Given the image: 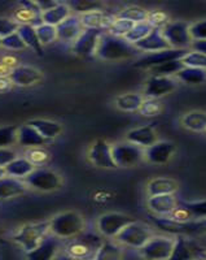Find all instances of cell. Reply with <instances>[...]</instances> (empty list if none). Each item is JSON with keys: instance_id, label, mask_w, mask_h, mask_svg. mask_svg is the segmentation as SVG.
<instances>
[{"instance_id": "obj_1", "label": "cell", "mask_w": 206, "mask_h": 260, "mask_svg": "<svg viewBox=\"0 0 206 260\" xmlns=\"http://www.w3.org/2000/svg\"><path fill=\"white\" fill-rule=\"evenodd\" d=\"M136 52L138 50L135 48V46L129 43L126 39L112 36L106 31L101 34L95 55L99 59L117 61V60H126L135 56Z\"/></svg>"}, {"instance_id": "obj_2", "label": "cell", "mask_w": 206, "mask_h": 260, "mask_svg": "<svg viewBox=\"0 0 206 260\" xmlns=\"http://www.w3.org/2000/svg\"><path fill=\"white\" fill-rule=\"evenodd\" d=\"M85 232V220L77 212L69 211L50 220V233L59 240H70Z\"/></svg>"}, {"instance_id": "obj_3", "label": "cell", "mask_w": 206, "mask_h": 260, "mask_svg": "<svg viewBox=\"0 0 206 260\" xmlns=\"http://www.w3.org/2000/svg\"><path fill=\"white\" fill-rule=\"evenodd\" d=\"M104 241L95 233H80L65 243V254L82 260H94Z\"/></svg>"}, {"instance_id": "obj_4", "label": "cell", "mask_w": 206, "mask_h": 260, "mask_svg": "<svg viewBox=\"0 0 206 260\" xmlns=\"http://www.w3.org/2000/svg\"><path fill=\"white\" fill-rule=\"evenodd\" d=\"M50 234V221L34 222L21 226L13 236V241L29 252Z\"/></svg>"}, {"instance_id": "obj_5", "label": "cell", "mask_w": 206, "mask_h": 260, "mask_svg": "<svg viewBox=\"0 0 206 260\" xmlns=\"http://www.w3.org/2000/svg\"><path fill=\"white\" fill-rule=\"evenodd\" d=\"M152 237H153V233L148 225L139 221H133L118 233L115 240L122 245L140 250Z\"/></svg>"}, {"instance_id": "obj_6", "label": "cell", "mask_w": 206, "mask_h": 260, "mask_svg": "<svg viewBox=\"0 0 206 260\" xmlns=\"http://www.w3.org/2000/svg\"><path fill=\"white\" fill-rule=\"evenodd\" d=\"M24 182L31 189L45 192L55 191L62 185L59 173L47 168H35L26 178H24Z\"/></svg>"}, {"instance_id": "obj_7", "label": "cell", "mask_w": 206, "mask_h": 260, "mask_svg": "<svg viewBox=\"0 0 206 260\" xmlns=\"http://www.w3.org/2000/svg\"><path fill=\"white\" fill-rule=\"evenodd\" d=\"M112 155L115 166L119 168L134 167L144 159V148L130 142L115 143L112 146Z\"/></svg>"}, {"instance_id": "obj_8", "label": "cell", "mask_w": 206, "mask_h": 260, "mask_svg": "<svg viewBox=\"0 0 206 260\" xmlns=\"http://www.w3.org/2000/svg\"><path fill=\"white\" fill-rule=\"evenodd\" d=\"M175 238L171 237H152L142 248L140 254L147 260H169L173 254Z\"/></svg>"}, {"instance_id": "obj_9", "label": "cell", "mask_w": 206, "mask_h": 260, "mask_svg": "<svg viewBox=\"0 0 206 260\" xmlns=\"http://www.w3.org/2000/svg\"><path fill=\"white\" fill-rule=\"evenodd\" d=\"M161 30L171 48L187 50V47L191 46L192 42H193L191 38V34H189V25L187 22H183V21L169 22Z\"/></svg>"}, {"instance_id": "obj_10", "label": "cell", "mask_w": 206, "mask_h": 260, "mask_svg": "<svg viewBox=\"0 0 206 260\" xmlns=\"http://www.w3.org/2000/svg\"><path fill=\"white\" fill-rule=\"evenodd\" d=\"M157 228L161 231L174 236H189V234L201 233V220H191V221H177L171 217H152Z\"/></svg>"}, {"instance_id": "obj_11", "label": "cell", "mask_w": 206, "mask_h": 260, "mask_svg": "<svg viewBox=\"0 0 206 260\" xmlns=\"http://www.w3.org/2000/svg\"><path fill=\"white\" fill-rule=\"evenodd\" d=\"M133 221H135L133 217L123 215V213H104L97 220V229L101 233V236L106 237V238H115L125 226H127L130 222Z\"/></svg>"}, {"instance_id": "obj_12", "label": "cell", "mask_w": 206, "mask_h": 260, "mask_svg": "<svg viewBox=\"0 0 206 260\" xmlns=\"http://www.w3.org/2000/svg\"><path fill=\"white\" fill-rule=\"evenodd\" d=\"M206 251L186 236H177L173 254L169 260H203Z\"/></svg>"}, {"instance_id": "obj_13", "label": "cell", "mask_w": 206, "mask_h": 260, "mask_svg": "<svg viewBox=\"0 0 206 260\" xmlns=\"http://www.w3.org/2000/svg\"><path fill=\"white\" fill-rule=\"evenodd\" d=\"M103 32H105V30L85 29L77 38V41L73 43V52L80 57L94 56L96 53L99 39Z\"/></svg>"}, {"instance_id": "obj_14", "label": "cell", "mask_w": 206, "mask_h": 260, "mask_svg": "<svg viewBox=\"0 0 206 260\" xmlns=\"http://www.w3.org/2000/svg\"><path fill=\"white\" fill-rule=\"evenodd\" d=\"M188 52V50H177V48H168V50L159 51V52L148 53L142 59H139L135 62L136 68L150 69L156 65L163 64V62L175 61V60H182L183 56Z\"/></svg>"}, {"instance_id": "obj_15", "label": "cell", "mask_w": 206, "mask_h": 260, "mask_svg": "<svg viewBox=\"0 0 206 260\" xmlns=\"http://www.w3.org/2000/svg\"><path fill=\"white\" fill-rule=\"evenodd\" d=\"M89 159L94 166L99 168L114 169L117 168L112 155V146L106 141L99 139L91 146L89 151Z\"/></svg>"}, {"instance_id": "obj_16", "label": "cell", "mask_w": 206, "mask_h": 260, "mask_svg": "<svg viewBox=\"0 0 206 260\" xmlns=\"http://www.w3.org/2000/svg\"><path fill=\"white\" fill-rule=\"evenodd\" d=\"M8 77L12 81L13 85L29 87V86H34L43 80V74L36 68L27 67V65H20L9 72Z\"/></svg>"}, {"instance_id": "obj_17", "label": "cell", "mask_w": 206, "mask_h": 260, "mask_svg": "<svg viewBox=\"0 0 206 260\" xmlns=\"http://www.w3.org/2000/svg\"><path fill=\"white\" fill-rule=\"evenodd\" d=\"M60 250V240L48 234L34 250L26 252L27 260H55Z\"/></svg>"}, {"instance_id": "obj_18", "label": "cell", "mask_w": 206, "mask_h": 260, "mask_svg": "<svg viewBox=\"0 0 206 260\" xmlns=\"http://www.w3.org/2000/svg\"><path fill=\"white\" fill-rule=\"evenodd\" d=\"M83 30L85 29L82 26L79 16L70 15L66 20L62 21L61 24L56 26L57 39L62 43H74L78 37L82 34Z\"/></svg>"}, {"instance_id": "obj_19", "label": "cell", "mask_w": 206, "mask_h": 260, "mask_svg": "<svg viewBox=\"0 0 206 260\" xmlns=\"http://www.w3.org/2000/svg\"><path fill=\"white\" fill-rule=\"evenodd\" d=\"M177 87V82L171 77H156L152 76L145 83L144 94L145 98L150 99H159L163 95L170 94Z\"/></svg>"}, {"instance_id": "obj_20", "label": "cell", "mask_w": 206, "mask_h": 260, "mask_svg": "<svg viewBox=\"0 0 206 260\" xmlns=\"http://www.w3.org/2000/svg\"><path fill=\"white\" fill-rule=\"evenodd\" d=\"M175 152V146L168 141H157L144 150V157L152 164H166Z\"/></svg>"}, {"instance_id": "obj_21", "label": "cell", "mask_w": 206, "mask_h": 260, "mask_svg": "<svg viewBox=\"0 0 206 260\" xmlns=\"http://www.w3.org/2000/svg\"><path fill=\"white\" fill-rule=\"evenodd\" d=\"M135 48L138 51H143V52H159V51L168 50L171 48L169 46L168 41L165 39L163 34H162L161 29H153L152 31L145 37L144 39L139 41L138 43H135Z\"/></svg>"}, {"instance_id": "obj_22", "label": "cell", "mask_w": 206, "mask_h": 260, "mask_svg": "<svg viewBox=\"0 0 206 260\" xmlns=\"http://www.w3.org/2000/svg\"><path fill=\"white\" fill-rule=\"evenodd\" d=\"M126 141L145 150V148L150 147V146L157 142L156 130L152 125H144V126L136 127V129L130 130L127 133Z\"/></svg>"}, {"instance_id": "obj_23", "label": "cell", "mask_w": 206, "mask_h": 260, "mask_svg": "<svg viewBox=\"0 0 206 260\" xmlns=\"http://www.w3.org/2000/svg\"><path fill=\"white\" fill-rule=\"evenodd\" d=\"M148 207L156 215L169 216L178 207V201L174 194L156 195V197H149Z\"/></svg>"}, {"instance_id": "obj_24", "label": "cell", "mask_w": 206, "mask_h": 260, "mask_svg": "<svg viewBox=\"0 0 206 260\" xmlns=\"http://www.w3.org/2000/svg\"><path fill=\"white\" fill-rule=\"evenodd\" d=\"M47 142V139L43 138L31 125L25 124L18 127L17 143L20 146H22V147H42V146H45Z\"/></svg>"}, {"instance_id": "obj_25", "label": "cell", "mask_w": 206, "mask_h": 260, "mask_svg": "<svg viewBox=\"0 0 206 260\" xmlns=\"http://www.w3.org/2000/svg\"><path fill=\"white\" fill-rule=\"evenodd\" d=\"M27 189V185L22 180L4 176L0 178V199L15 198L22 195Z\"/></svg>"}, {"instance_id": "obj_26", "label": "cell", "mask_w": 206, "mask_h": 260, "mask_svg": "<svg viewBox=\"0 0 206 260\" xmlns=\"http://www.w3.org/2000/svg\"><path fill=\"white\" fill-rule=\"evenodd\" d=\"M83 29H95V30H108L112 21L109 16L104 11H92V12L85 13L79 16Z\"/></svg>"}, {"instance_id": "obj_27", "label": "cell", "mask_w": 206, "mask_h": 260, "mask_svg": "<svg viewBox=\"0 0 206 260\" xmlns=\"http://www.w3.org/2000/svg\"><path fill=\"white\" fill-rule=\"evenodd\" d=\"M27 124L31 125V126L34 127L43 138L47 139V141L56 138V137H59L62 132L61 124L57 121H52V120L35 118V120H31V121H29Z\"/></svg>"}, {"instance_id": "obj_28", "label": "cell", "mask_w": 206, "mask_h": 260, "mask_svg": "<svg viewBox=\"0 0 206 260\" xmlns=\"http://www.w3.org/2000/svg\"><path fill=\"white\" fill-rule=\"evenodd\" d=\"M34 169H35V167L32 166L26 157H17L11 164H8L4 168V171H6V176L18 178V180H24Z\"/></svg>"}, {"instance_id": "obj_29", "label": "cell", "mask_w": 206, "mask_h": 260, "mask_svg": "<svg viewBox=\"0 0 206 260\" xmlns=\"http://www.w3.org/2000/svg\"><path fill=\"white\" fill-rule=\"evenodd\" d=\"M148 194L149 197H156V195H166L174 194L178 190V183L174 180L166 177L154 178L148 183Z\"/></svg>"}, {"instance_id": "obj_30", "label": "cell", "mask_w": 206, "mask_h": 260, "mask_svg": "<svg viewBox=\"0 0 206 260\" xmlns=\"http://www.w3.org/2000/svg\"><path fill=\"white\" fill-rule=\"evenodd\" d=\"M70 15L71 11L68 4L59 3V6H56L55 8L50 9V11H47L45 13H42V20H43L45 24L56 27L57 25L61 24L62 21L66 20Z\"/></svg>"}, {"instance_id": "obj_31", "label": "cell", "mask_w": 206, "mask_h": 260, "mask_svg": "<svg viewBox=\"0 0 206 260\" xmlns=\"http://www.w3.org/2000/svg\"><path fill=\"white\" fill-rule=\"evenodd\" d=\"M143 101H144L143 95L138 94V92H126V94H121L119 96H117L115 106L125 112H134V111L140 110Z\"/></svg>"}, {"instance_id": "obj_32", "label": "cell", "mask_w": 206, "mask_h": 260, "mask_svg": "<svg viewBox=\"0 0 206 260\" xmlns=\"http://www.w3.org/2000/svg\"><path fill=\"white\" fill-rule=\"evenodd\" d=\"M17 32L18 36L21 37V39L24 41L26 47H30L31 50L35 51L36 53L42 55V52H43V46L39 42L35 27H32L31 25H20Z\"/></svg>"}, {"instance_id": "obj_33", "label": "cell", "mask_w": 206, "mask_h": 260, "mask_svg": "<svg viewBox=\"0 0 206 260\" xmlns=\"http://www.w3.org/2000/svg\"><path fill=\"white\" fill-rule=\"evenodd\" d=\"M184 127L192 132H205L206 130V112L202 111H192L186 113L182 118Z\"/></svg>"}, {"instance_id": "obj_34", "label": "cell", "mask_w": 206, "mask_h": 260, "mask_svg": "<svg viewBox=\"0 0 206 260\" xmlns=\"http://www.w3.org/2000/svg\"><path fill=\"white\" fill-rule=\"evenodd\" d=\"M122 248L112 241H104L94 260H121Z\"/></svg>"}, {"instance_id": "obj_35", "label": "cell", "mask_w": 206, "mask_h": 260, "mask_svg": "<svg viewBox=\"0 0 206 260\" xmlns=\"http://www.w3.org/2000/svg\"><path fill=\"white\" fill-rule=\"evenodd\" d=\"M177 76L182 82L188 83V85H198V83H203L206 81L205 69L184 67L182 71H179V73H178Z\"/></svg>"}, {"instance_id": "obj_36", "label": "cell", "mask_w": 206, "mask_h": 260, "mask_svg": "<svg viewBox=\"0 0 206 260\" xmlns=\"http://www.w3.org/2000/svg\"><path fill=\"white\" fill-rule=\"evenodd\" d=\"M184 68L182 60H175V61H169L163 62V64H159L150 68L149 72L152 76H156V77H170L173 74H178L179 71Z\"/></svg>"}, {"instance_id": "obj_37", "label": "cell", "mask_w": 206, "mask_h": 260, "mask_svg": "<svg viewBox=\"0 0 206 260\" xmlns=\"http://www.w3.org/2000/svg\"><path fill=\"white\" fill-rule=\"evenodd\" d=\"M153 29L154 27L152 26L148 21H144V22H138V24L134 25L133 29L127 32L125 39H126L129 43H131V45H135V43H138L139 41L144 39Z\"/></svg>"}, {"instance_id": "obj_38", "label": "cell", "mask_w": 206, "mask_h": 260, "mask_svg": "<svg viewBox=\"0 0 206 260\" xmlns=\"http://www.w3.org/2000/svg\"><path fill=\"white\" fill-rule=\"evenodd\" d=\"M178 204L180 207L184 208L193 220L206 219V201L178 202Z\"/></svg>"}, {"instance_id": "obj_39", "label": "cell", "mask_w": 206, "mask_h": 260, "mask_svg": "<svg viewBox=\"0 0 206 260\" xmlns=\"http://www.w3.org/2000/svg\"><path fill=\"white\" fill-rule=\"evenodd\" d=\"M118 17L131 21L134 24H138V22H144V21H147L148 11H145L142 7H129V8H125L118 15Z\"/></svg>"}, {"instance_id": "obj_40", "label": "cell", "mask_w": 206, "mask_h": 260, "mask_svg": "<svg viewBox=\"0 0 206 260\" xmlns=\"http://www.w3.org/2000/svg\"><path fill=\"white\" fill-rule=\"evenodd\" d=\"M17 132L18 126L16 125H7L0 126V148L11 147L17 143Z\"/></svg>"}, {"instance_id": "obj_41", "label": "cell", "mask_w": 206, "mask_h": 260, "mask_svg": "<svg viewBox=\"0 0 206 260\" xmlns=\"http://www.w3.org/2000/svg\"><path fill=\"white\" fill-rule=\"evenodd\" d=\"M134 25H135V24H134V22H131V21L125 20V18L117 17V18H114V20L112 21L110 26L108 27V32H109V34H112V36L125 38L127 32L133 29Z\"/></svg>"}, {"instance_id": "obj_42", "label": "cell", "mask_w": 206, "mask_h": 260, "mask_svg": "<svg viewBox=\"0 0 206 260\" xmlns=\"http://www.w3.org/2000/svg\"><path fill=\"white\" fill-rule=\"evenodd\" d=\"M182 62L184 67L205 69L206 71V55H203V53L196 52V51H188V52L183 56Z\"/></svg>"}, {"instance_id": "obj_43", "label": "cell", "mask_w": 206, "mask_h": 260, "mask_svg": "<svg viewBox=\"0 0 206 260\" xmlns=\"http://www.w3.org/2000/svg\"><path fill=\"white\" fill-rule=\"evenodd\" d=\"M36 36H38L39 42L42 46H47L53 43L57 39L56 27L51 26L47 24H42L40 26L36 27Z\"/></svg>"}, {"instance_id": "obj_44", "label": "cell", "mask_w": 206, "mask_h": 260, "mask_svg": "<svg viewBox=\"0 0 206 260\" xmlns=\"http://www.w3.org/2000/svg\"><path fill=\"white\" fill-rule=\"evenodd\" d=\"M26 159L31 162L34 167L43 166L50 160V154L45 148L42 147H32L29 148L26 152Z\"/></svg>"}, {"instance_id": "obj_45", "label": "cell", "mask_w": 206, "mask_h": 260, "mask_svg": "<svg viewBox=\"0 0 206 260\" xmlns=\"http://www.w3.org/2000/svg\"><path fill=\"white\" fill-rule=\"evenodd\" d=\"M70 11L79 13L80 16L85 13L92 12V11H101V4L96 3V2H85V0H79V2H71L68 3Z\"/></svg>"}, {"instance_id": "obj_46", "label": "cell", "mask_w": 206, "mask_h": 260, "mask_svg": "<svg viewBox=\"0 0 206 260\" xmlns=\"http://www.w3.org/2000/svg\"><path fill=\"white\" fill-rule=\"evenodd\" d=\"M162 110V104L158 99H150V98H145L143 101L142 107H140V113L145 117H153L157 116Z\"/></svg>"}, {"instance_id": "obj_47", "label": "cell", "mask_w": 206, "mask_h": 260, "mask_svg": "<svg viewBox=\"0 0 206 260\" xmlns=\"http://www.w3.org/2000/svg\"><path fill=\"white\" fill-rule=\"evenodd\" d=\"M2 47L7 48V50L21 51V50H25L26 46H25L24 41L21 39V37L18 36V32L16 31L13 32V34H11V36L2 39Z\"/></svg>"}, {"instance_id": "obj_48", "label": "cell", "mask_w": 206, "mask_h": 260, "mask_svg": "<svg viewBox=\"0 0 206 260\" xmlns=\"http://www.w3.org/2000/svg\"><path fill=\"white\" fill-rule=\"evenodd\" d=\"M18 26L20 25L15 20H12V18L0 17V38L3 39L13 34V32H16L18 30Z\"/></svg>"}, {"instance_id": "obj_49", "label": "cell", "mask_w": 206, "mask_h": 260, "mask_svg": "<svg viewBox=\"0 0 206 260\" xmlns=\"http://www.w3.org/2000/svg\"><path fill=\"white\" fill-rule=\"evenodd\" d=\"M147 21L149 22L154 29H162L163 26L169 24L168 15L161 11H153V12H148Z\"/></svg>"}, {"instance_id": "obj_50", "label": "cell", "mask_w": 206, "mask_h": 260, "mask_svg": "<svg viewBox=\"0 0 206 260\" xmlns=\"http://www.w3.org/2000/svg\"><path fill=\"white\" fill-rule=\"evenodd\" d=\"M192 41H206V20L194 22L189 26Z\"/></svg>"}, {"instance_id": "obj_51", "label": "cell", "mask_w": 206, "mask_h": 260, "mask_svg": "<svg viewBox=\"0 0 206 260\" xmlns=\"http://www.w3.org/2000/svg\"><path fill=\"white\" fill-rule=\"evenodd\" d=\"M18 157L17 152L15 150H12L11 147H4L0 148V167L2 168H6L8 164L16 160Z\"/></svg>"}, {"instance_id": "obj_52", "label": "cell", "mask_w": 206, "mask_h": 260, "mask_svg": "<svg viewBox=\"0 0 206 260\" xmlns=\"http://www.w3.org/2000/svg\"><path fill=\"white\" fill-rule=\"evenodd\" d=\"M20 7L27 9L29 12L34 13L35 16H42V11H40V8H39V6L36 2H21Z\"/></svg>"}, {"instance_id": "obj_53", "label": "cell", "mask_w": 206, "mask_h": 260, "mask_svg": "<svg viewBox=\"0 0 206 260\" xmlns=\"http://www.w3.org/2000/svg\"><path fill=\"white\" fill-rule=\"evenodd\" d=\"M12 81L9 80V77H7V76H0V92L8 91L12 87Z\"/></svg>"}, {"instance_id": "obj_54", "label": "cell", "mask_w": 206, "mask_h": 260, "mask_svg": "<svg viewBox=\"0 0 206 260\" xmlns=\"http://www.w3.org/2000/svg\"><path fill=\"white\" fill-rule=\"evenodd\" d=\"M192 50L206 55V41H193L191 45Z\"/></svg>"}, {"instance_id": "obj_55", "label": "cell", "mask_w": 206, "mask_h": 260, "mask_svg": "<svg viewBox=\"0 0 206 260\" xmlns=\"http://www.w3.org/2000/svg\"><path fill=\"white\" fill-rule=\"evenodd\" d=\"M39 6V8H40L42 13L47 12V11H50V9L55 8L56 6H59V3L57 2H36Z\"/></svg>"}, {"instance_id": "obj_56", "label": "cell", "mask_w": 206, "mask_h": 260, "mask_svg": "<svg viewBox=\"0 0 206 260\" xmlns=\"http://www.w3.org/2000/svg\"><path fill=\"white\" fill-rule=\"evenodd\" d=\"M55 260H82V259H77V257H73L68 254H62V255H57L55 257Z\"/></svg>"}, {"instance_id": "obj_57", "label": "cell", "mask_w": 206, "mask_h": 260, "mask_svg": "<svg viewBox=\"0 0 206 260\" xmlns=\"http://www.w3.org/2000/svg\"><path fill=\"white\" fill-rule=\"evenodd\" d=\"M201 228H202V232H206V219L201 220Z\"/></svg>"}, {"instance_id": "obj_58", "label": "cell", "mask_w": 206, "mask_h": 260, "mask_svg": "<svg viewBox=\"0 0 206 260\" xmlns=\"http://www.w3.org/2000/svg\"><path fill=\"white\" fill-rule=\"evenodd\" d=\"M4 176H6V171H4V168H2V167H0V178L4 177Z\"/></svg>"}, {"instance_id": "obj_59", "label": "cell", "mask_w": 206, "mask_h": 260, "mask_svg": "<svg viewBox=\"0 0 206 260\" xmlns=\"http://www.w3.org/2000/svg\"><path fill=\"white\" fill-rule=\"evenodd\" d=\"M0 47H2V38H0Z\"/></svg>"}, {"instance_id": "obj_60", "label": "cell", "mask_w": 206, "mask_h": 260, "mask_svg": "<svg viewBox=\"0 0 206 260\" xmlns=\"http://www.w3.org/2000/svg\"><path fill=\"white\" fill-rule=\"evenodd\" d=\"M0 237H2V228H0Z\"/></svg>"}, {"instance_id": "obj_61", "label": "cell", "mask_w": 206, "mask_h": 260, "mask_svg": "<svg viewBox=\"0 0 206 260\" xmlns=\"http://www.w3.org/2000/svg\"><path fill=\"white\" fill-rule=\"evenodd\" d=\"M203 260H206V259H203Z\"/></svg>"}]
</instances>
